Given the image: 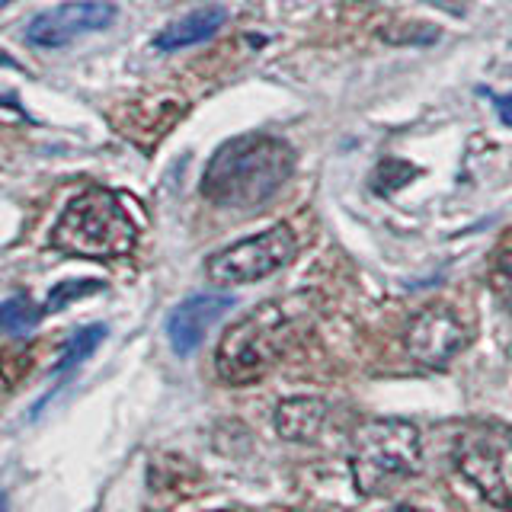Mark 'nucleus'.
Here are the masks:
<instances>
[{
    "label": "nucleus",
    "mask_w": 512,
    "mask_h": 512,
    "mask_svg": "<svg viewBox=\"0 0 512 512\" xmlns=\"http://www.w3.org/2000/svg\"><path fill=\"white\" fill-rule=\"evenodd\" d=\"M298 157L292 144L272 135H240L224 141L212 154L202 173V196L221 208L266 205L276 192L292 180Z\"/></svg>",
    "instance_id": "1"
},
{
    "label": "nucleus",
    "mask_w": 512,
    "mask_h": 512,
    "mask_svg": "<svg viewBox=\"0 0 512 512\" xmlns=\"http://www.w3.org/2000/svg\"><path fill=\"white\" fill-rule=\"evenodd\" d=\"M52 244L61 253L84 256V260H116L135 250L138 228L116 192L87 189L64 205Z\"/></svg>",
    "instance_id": "2"
},
{
    "label": "nucleus",
    "mask_w": 512,
    "mask_h": 512,
    "mask_svg": "<svg viewBox=\"0 0 512 512\" xmlns=\"http://www.w3.org/2000/svg\"><path fill=\"white\" fill-rule=\"evenodd\" d=\"M298 333V320L288 314L279 301H266L253 308L247 317H240L234 327L224 330L215 368L221 381L228 384H256L272 372Z\"/></svg>",
    "instance_id": "3"
},
{
    "label": "nucleus",
    "mask_w": 512,
    "mask_h": 512,
    "mask_svg": "<svg viewBox=\"0 0 512 512\" xmlns=\"http://www.w3.org/2000/svg\"><path fill=\"white\" fill-rule=\"evenodd\" d=\"M349 471L362 496H384L423 471L420 429L407 420H365L352 436Z\"/></svg>",
    "instance_id": "4"
},
{
    "label": "nucleus",
    "mask_w": 512,
    "mask_h": 512,
    "mask_svg": "<svg viewBox=\"0 0 512 512\" xmlns=\"http://www.w3.org/2000/svg\"><path fill=\"white\" fill-rule=\"evenodd\" d=\"M455 468L484 500L512 512V426L477 423L458 432Z\"/></svg>",
    "instance_id": "5"
},
{
    "label": "nucleus",
    "mask_w": 512,
    "mask_h": 512,
    "mask_svg": "<svg viewBox=\"0 0 512 512\" xmlns=\"http://www.w3.org/2000/svg\"><path fill=\"white\" fill-rule=\"evenodd\" d=\"M298 256V237L288 224H272L247 240L224 247L205 260L208 279L218 285H250L285 269Z\"/></svg>",
    "instance_id": "6"
},
{
    "label": "nucleus",
    "mask_w": 512,
    "mask_h": 512,
    "mask_svg": "<svg viewBox=\"0 0 512 512\" xmlns=\"http://www.w3.org/2000/svg\"><path fill=\"white\" fill-rule=\"evenodd\" d=\"M471 333L461 324L458 314H452L445 304H429L420 314L410 320L404 333L407 356L416 365L426 368H445L458 352L468 346Z\"/></svg>",
    "instance_id": "7"
},
{
    "label": "nucleus",
    "mask_w": 512,
    "mask_h": 512,
    "mask_svg": "<svg viewBox=\"0 0 512 512\" xmlns=\"http://www.w3.org/2000/svg\"><path fill=\"white\" fill-rule=\"evenodd\" d=\"M112 20H116V7L109 0H71V4H58L32 16L26 39L39 48H64L80 36L109 29Z\"/></svg>",
    "instance_id": "8"
},
{
    "label": "nucleus",
    "mask_w": 512,
    "mask_h": 512,
    "mask_svg": "<svg viewBox=\"0 0 512 512\" xmlns=\"http://www.w3.org/2000/svg\"><path fill=\"white\" fill-rule=\"evenodd\" d=\"M231 308H234L231 295H192L183 304H176L167 317V340L176 356H192L202 346L208 327L221 320Z\"/></svg>",
    "instance_id": "9"
},
{
    "label": "nucleus",
    "mask_w": 512,
    "mask_h": 512,
    "mask_svg": "<svg viewBox=\"0 0 512 512\" xmlns=\"http://www.w3.org/2000/svg\"><path fill=\"white\" fill-rule=\"evenodd\" d=\"M330 407L320 397H288L276 410V429L288 442H317L327 426Z\"/></svg>",
    "instance_id": "10"
},
{
    "label": "nucleus",
    "mask_w": 512,
    "mask_h": 512,
    "mask_svg": "<svg viewBox=\"0 0 512 512\" xmlns=\"http://www.w3.org/2000/svg\"><path fill=\"white\" fill-rule=\"evenodd\" d=\"M224 20H228V16H224L221 7L192 10V13H186V16H180V20H173L170 26L160 29L154 45L160 48V52H180V48L208 42L224 26Z\"/></svg>",
    "instance_id": "11"
},
{
    "label": "nucleus",
    "mask_w": 512,
    "mask_h": 512,
    "mask_svg": "<svg viewBox=\"0 0 512 512\" xmlns=\"http://www.w3.org/2000/svg\"><path fill=\"white\" fill-rule=\"evenodd\" d=\"M42 311L32 304L26 295H13L0 304V333H10V336H26L36 330Z\"/></svg>",
    "instance_id": "12"
},
{
    "label": "nucleus",
    "mask_w": 512,
    "mask_h": 512,
    "mask_svg": "<svg viewBox=\"0 0 512 512\" xmlns=\"http://www.w3.org/2000/svg\"><path fill=\"white\" fill-rule=\"evenodd\" d=\"M106 340V327L103 324H93V327H84V330H77L71 336V343L64 346V356L61 362L55 365V375H68L71 368H77L84 359L93 356V349L100 346Z\"/></svg>",
    "instance_id": "13"
},
{
    "label": "nucleus",
    "mask_w": 512,
    "mask_h": 512,
    "mask_svg": "<svg viewBox=\"0 0 512 512\" xmlns=\"http://www.w3.org/2000/svg\"><path fill=\"white\" fill-rule=\"evenodd\" d=\"M103 288H106V282H100V279H68V282H58L52 292H48V298H45V311L48 314L64 311L77 298L96 295V292H103Z\"/></svg>",
    "instance_id": "14"
},
{
    "label": "nucleus",
    "mask_w": 512,
    "mask_h": 512,
    "mask_svg": "<svg viewBox=\"0 0 512 512\" xmlns=\"http://www.w3.org/2000/svg\"><path fill=\"white\" fill-rule=\"evenodd\" d=\"M378 36L388 45H432V39H439V29L426 23H391Z\"/></svg>",
    "instance_id": "15"
},
{
    "label": "nucleus",
    "mask_w": 512,
    "mask_h": 512,
    "mask_svg": "<svg viewBox=\"0 0 512 512\" xmlns=\"http://www.w3.org/2000/svg\"><path fill=\"white\" fill-rule=\"evenodd\" d=\"M490 285L496 298L506 304V311L512 314V250H506L500 260H496L493 272H490Z\"/></svg>",
    "instance_id": "16"
},
{
    "label": "nucleus",
    "mask_w": 512,
    "mask_h": 512,
    "mask_svg": "<svg viewBox=\"0 0 512 512\" xmlns=\"http://www.w3.org/2000/svg\"><path fill=\"white\" fill-rule=\"evenodd\" d=\"M493 103L500 106V112H506V122L512 125V96H509V100H496V96H493Z\"/></svg>",
    "instance_id": "17"
},
{
    "label": "nucleus",
    "mask_w": 512,
    "mask_h": 512,
    "mask_svg": "<svg viewBox=\"0 0 512 512\" xmlns=\"http://www.w3.org/2000/svg\"><path fill=\"white\" fill-rule=\"evenodd\" d=\"M0 64H7V68H20V64H16L10 55H4V52H0Z\"/></svg>",
    "instance_id": "18"
},
{
    "label": "nucleus",
    "mask_w": 512,
    "mask_h": 512,
    "mask_svg": "<svg viewBox=\"0 0 512 512\" xmlns=\"http://www.w3.org/2000/svg\"><path fill=\"white\" fill-rule=\"evenodd\" d=\"M0 512H7V493H0Z\"/></svg>",
    "instance_id": "19"
},
{
    "label": "nucleus",
    "mask_w": 512,
    "mask_h": 512,
    "mask_svg": "<svg viewBox=\"0 0 512 512\" xmlns=\"http://www.w3.org/2000/svg\"><path fill=\"white\" fill-rule=\"evenodd\" d=\"M7 4H13V0H0V10H4Z\"/></svg>",
    "instance_id": "20"
}]
</instances>
